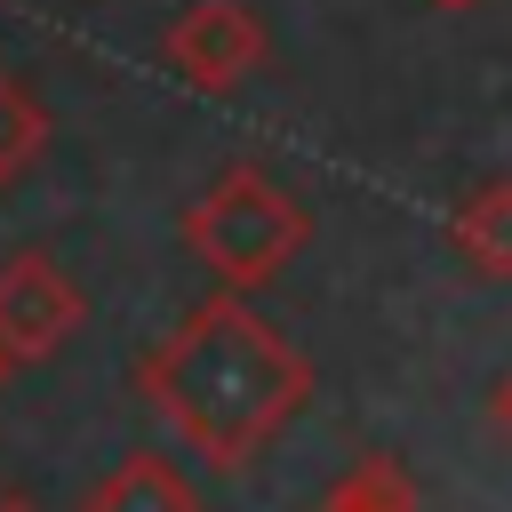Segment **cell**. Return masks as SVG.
I'll list each match as a JSON object with an SVG mask.
<instances>
[{
    "label": "cell",
    "instance_id": "6da1fadb",
    "mask_svg": "<svg viewBox=\"0 0 512 512\" xmlns=\"http://www.w3.org/2000/svg\"><path fill=\"white\" fill-rule=\"evenodd\" d=\"M144 408L216 472L256 464L312 400V352L288 344L256 296L208 288L144 360H136Z\"/></svg>",
    "mask_w": 512,
    "mask_h": 512
},
{
    "label": "cell",
    "instance_id": "7a4b0ae2",
    "mask_svg": "<svg viewBox=\"0 0 512 512\" xmlns=\"http://www.w3.org/2000/svg\"><path fill=\"white\" fill-rule=\"evenodd\" d=\"M176 240H184V256H192L216 288L256 296V288H272V280L312 248V208H304L272 168L232 160L224 176H208V184L184 200Z\"/></svg>",
    "mask_w": 512,
    "mask_h": 512
},
{
    "label": "cell",
    "instance_id": "3957f363",
    "mask_svg": "<svg viewBox=\"0 0 512 512\" xmlns=\"http://www.w3.org/2000/svg\"><path fill=\"white\" fill-rule=\"evenodd\" d=\"M80 320H88V296H80V280L48 248L0 256V352H8V368L56 360L80 336Z\"/></svg>",
    "mask_w": 512,
    "mask_h": 512
},
{
    "label": "cell",
    "instance_id": "277c9868",
    "mask_svg": "<svg viewBox=\"0 0 512 512\" xmlns=\"http://www.w3.org/2000/svg\"><path fill=\"white\" fill-rule=\"evenodd\" d=\"M272 56V32L248 0H192L168 32H160V64L184 80V88H208V96H232L240 80H256Z\"/></svg>",
    "mask_w": 512,
    "mask_h": 512
},
{
    "label": "cell",
    "instance_id": "5b68a950",
    "mask_svg": "<svg viewBox=\"0 0 512 512\" xmlns=\"http://www.w3.org/2000/svg\"><path fill=\"white\" fill-rule=\"evenodd\" d=\"M448 256L472 280H512V176H480L448 208Z\"/></svg>",
    "mask_w": 512,
    "mask_h": 512
},
{
    "label": "cell",
    "instance_id": "8992f818",
    "mask_svg": "<svg viewBox=\"0 0 512 512\" xmlns=\"http://www.w3.org/2000/svg\"><path fill=\"white\" fill-rule=\"evenodd\" d=\"M88 512H200V488L176 456L160 448H128L96 488H88Z\"/></svg>",
    "mask_w": 512,
    "mask_h": 512
},
{
    "label": "cell",
    "instance_id": "52a82bcc",
    "mask_svg": "<svg viewBox=\"0 0 512 512\" xmlns=\"http://www.w3.org/2000/svg\"><path fill=\"white\" fill-rule=\"evenodd\" d=\"M416 504H424L416 472H408L392 448H368V456H352V464L328 480V496H320L312 512H416Z\"/></svg>",
    "mask_w": 512,
    "mask_h": 512
},
{
    "label": "cell",
    "instance_id": "ba28073f",
    "mask_svg": "<svg viewBox=\"0 0 512 512\" xmlns=\"http://www.w3.org/2000/svg\"><path fill=\"white\" fill-rule=\"evenodd\" d=\"M40 152H48V104L0 64V200L40 168Z\"/></svg>",
    "mask_w": 512,
    "mask_h": 512
},
{
    "label": "cell",
    "instance_id": "9c48e42d",
    "mask_svg": "<svg viewBox=\"0 0 512 512\" xmlns=\"http://www.w3.org/2000/svg\"><path fill=\"white\" fill-rule=\"evenodd\" d=\"M488 424H496V440H512V368H504L496 392H488Z\"/></svg>",
    "mask_w": 512,
    "mask_h": 512
},
{
    "label": "cell",
    "instance_id": "30bf717a",
    "mask_svg": "<svg viewBox=\"0 0 512 512\" xmlns=\"http://www.w3.org/2000/svg\"><path fill=\"white\" fill-rule=\"evenodd\" d=\"M424 8H440V16H464V8H480V0H424Z\"/></svg>",
    "mask_w": 512,
    "mask_h": 512
},
{
    "label": "cell",
    "instance_id": "8fae6325",
    "mask_svg": "<svg viewBox=\"0 0 512 512\" xmlns=\"http://www.w3.org/2000/svg\"><path fill=\"white\" fill-rule=\"evenodd\" d=\"M0 512H48V504H32V496H0Z\"/></svg>",
    "mask_w": 512,
    "mask_h": 512
},
{
    "label": "cell",
    "instance_id": "7c38bea8",
    "mask_svg": "<svg viewBox=\"0 0 512 512\" xmlns=\"http://www.w3.org/2000/svg\"><path fill=\"white\" fill-rule=\"evenodd\" d=\"M0 384H8V352H0Z\"/></svg>",
    "mask_w": 512,
    "mask_h": 512
}]
</instances>
